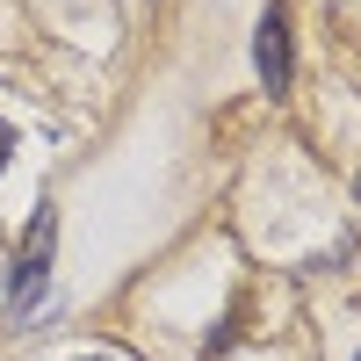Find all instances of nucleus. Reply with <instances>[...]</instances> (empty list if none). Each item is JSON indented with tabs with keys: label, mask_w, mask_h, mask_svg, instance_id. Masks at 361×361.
<instances>
[{
	"label": "nucleus",
	"mask_w": 361,
	"mask_h": 361,
	"mask_svg": "<svg viewBox=\"0 0 361 361\" xmlns=\"http://www.w3.org/2000/svg\"><path fill=\"white\" fill-rule=\"evenodd\" d=\"M8 152H15V130H8V123H0V166H8Z\"/></svg>",
	"instance_id": "7ed1b4c3"
},
{
	"label": "nucleus",
	"mask_w": 361,
	"mask_h": 361,
	"mask_svg": "<svg viewBox=\"0 0 361 361\" xmlns=\"http://www.w3.org/2000/svg\"><path fill=\"white\" fill-rule=\"evenodd\" d=\"M51 231H58V217L51 209H37V224H29V246H22V260H15V311H29L44 296V267H51Z\"/></svg>",
	"instance_id": "f257e3e1"
},
{
	"label": "nucleus",
	"mask_w": 361,
	"mask_h": 361,
	"mask_svg": "<svg viewBox=\"0 0 361 361\" xmlns=\"http://www.w3.org/2000/svg\"><path fill=\"white\" fill-rule=\"evenodd\" d=\"M253 66H260V80H267V94H282V87H289V29H282L275 8H267V22L253 29Z\"/></svg>",
	"instance_id": "f03ea898"
}]
</instances>
